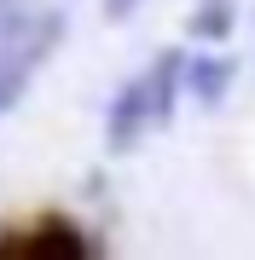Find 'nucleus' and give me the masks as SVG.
Segmentation results:
<instances>
[{
  "label": "nucleus",
  "instance_id": "obj_1",
  "mask_svg": "<svg viewBox=\"0 0 255 260\" xmlns=\"http://www.w3.org/2000/svg\"><path fill=\"white\" fill-rule=\"evenodd\" d=\"M0 35H6V47H0V116H6L12 104L23 99V87H29V75H35V64L58 47L64 18H58V12H41V18H29V23H6Z\"/></svg>",
  "mask_w": 255,
  "mask_h": 260
},
{
  "label": "nucleus",
  "instance_id": "obj_2",
  "mask_svg": "<svg viewBox=\"0 0 255 260\" xmlns=\"http://www.w3.org/2000/svg\"><path fill=\"white\" fill-rule=\"evenodd\" d=\"M145 127H157V110H151V87H145V75H139V81H128L122 93L110 99V110H104V145L128 150V145H139Z\"/></svg>",
  "mask_w": 255,
  "mask_h": 260
},
{
  "label": "nucleus",
  "instance_id": "obj_3",
  "mask_svg": "<svg viewBox=\"0 0 255 260\" xmlns=\"http://www.w3.org/2000/svg\"><path fill=\"white\" fill-rule=\"evenodd\" d=\"M186 87L203 104H220L232 87V58H186Z\"/></svg>",
  "mask_w": 255,
  "mask_h": 260
},
{
  "label": "nucleus",
  "instance_id": "obj_4",
  "mask_svg": "<svg viewBox=\"0 0 255 260\" xmlns=\"http://www.w3.org/2000/svg\"><path fill=\"white\" fill-rule=\"evenodd\" d=\"M186 29L197 41H226L232 35V0H197V12H191Z\"/></svg>",
  "mask_w": 255,
  "mask_h": 260
},
{
  "label": "nucleus",
  "instance_id": "obj_5",
  "mask_svg": "<svg viewBox=\"0 0 255 260\" xmlns=\"http://www.w3.org/2000/svg\"><path fill=\"white\" fill-rule=\"evenodd\" d=\"M29 249H64V254H76V249H87V243H81L76 232H64V225H52V232L29 237Z\"/></svg>",
  "mask_w": 255,
  "mask_h": 260
},
{
  "label": "nucleus",
  "instance_id": "obj_6",
  "mask_svg": "<svg viewBox=\"0 0 255 260\" xmlns=\"http://www.w3.org/2000/svg\"><path fill=\"white\" fill-rule=\"evenodd\" d=\"M133 6H139V0H104V12H110V18H128Z\"/></svg>",
  "mask_w": 255,
  "mask_h": 260
},
{
  "label": "nucleus",
  "instance_id": "obj_7",
  "mask_svg": "<svg viewBox=\"0 0 255 260\" xmlns=\"http://www.w3.org/2000/svg\"><path fill=\"white\" fill-rule=\"evenodd\" d=\"M12 12H18V0H0V29L12 23Z\"/></svg>",
  "mask_w": 255,
  "mask_h": 260
}]
</instances>
